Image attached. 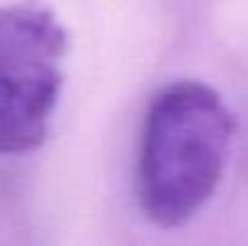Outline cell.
Listing matches in <instances>:
<instances>
[{
	"instance_id": "2",
	"label": "cell",
	"mask_w": 248,
	"mask_h": 246,
	"mask_svg": "<svg viewBox=\"0 0 248 246\" xmlns=\"http://www.w3.org/2000/svg\"><path fill=\"white\" fill-rule=\"evenodd\" d=\"M68 34L39 2L0 7V155L44 145L63 89Z\"/></svg>"
},
{
	"instance_id": "1",
	"label": "cell",
	"mask_w": 248,
	"mask_h": 246,
	"mask_svg": "<svg viewBox=\"0 0 248 246\" xmlns=\"http://www.w3.org/2000/svg\"><path fill=\"white\" fill-rule=\"evenodd\" d=\"M236 123L210 84L164 87L145 116L135 191L142 215L162 230L190 222L219 188Z\"/></svg>"
}]
</instances>
